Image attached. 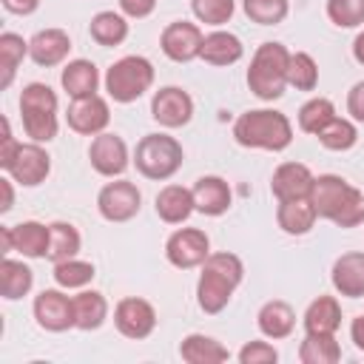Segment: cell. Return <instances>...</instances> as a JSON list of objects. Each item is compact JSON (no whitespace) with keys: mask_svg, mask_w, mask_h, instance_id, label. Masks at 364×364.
<instances>
[{"mask_svg":"<svg viewBox=\"0 0 364 364\" xmlns=\"http://www.w3.org/2000/svg\"><path fill=\"white\" fill-rule=\"evenodd\" d=\"M310 202L318 216L336 222L338 228H355L364 222V193L336 173H321L313 179Z\"/></svg>","mask_w":364,"mask_h":364,"instance_id":"cell-1","label":"cell"},{"mask_svg":"<svg viewBox=\"0 0 364 364\" xmlns=\"http://www.w3.org/2000/svg\"><path fill=\"white\" fill-rule=\"evenodd\" d=\"M233 136L245 148L284 151L293 142V125L282 111L256 108V111H245L233 122Z\"/></svg>","mask_w":364,"mask_h":364,"instance_id":"cell-3","label":"cell"},{"mask_svg":"<svg viewBox=\"0 0 364 364\" xmlns=\"http://www.w3.org/2000/svg\"><path fill=\"white\" fill-rule=\"evenodd\" d=\"M34 318L48 333H63L68 327H77L74 299H68L63 290H43L34 299Z\"/></svg>","mask_w":364,"mask_h":364,"instance_id":"cell-11","label":"cell"},{"mask_svg":"<svg viewBox=\"0 0 364 364\" xmlns=\"http://www.w3.org/2000/svg\"><path fill=\"white\" fill-rule=\"evenodd\" d=\"M279 358L276 347L267 344V341H247L242 350H239V361L242 364H273Z\"/></svg>","mask_w":364,"mask_h":364,"instance_id":"cell-42","label":"cell"},{"mask_svg":"<svg viewBox=\"0 0 364 364\" xmlns=\"http://www.w3.org/2000/svg\"><path fill=\"white\" fill-rule=\"evenodd\" d=\"M341 324V307L333 296H318L304 313V330L313 336H336Z\"/></svg>","mask_w":364,"mask_h":364,"instance_id":"cell-24","label":"cell"},{"mask_svg":"<svg viewBox=\"0 0 364 364\" xmlns=\"http://www.w3.org/2000/svg\"><path fill=\"white\" fill-rule=\"evenodd\" d=\"M0 191H3V205L0 210H11V202H14V193H11V179H0Z\"/></svg>","mask_w":364,"mask_h":364,"instance_id":"cell-48","label":"cell"},{"mask_svg":"<svg viewBox=\"0 0 364 364\" xmlns=\"http://www.w3.org/2000/svg\"><path fill=\"white\" fill-rule=\"evenodd\" d=\"M179 355L188 364H222V361H228V350L216 338L202 336V333L185 336L179 344Z\"/></svg>","mask_w":364,"mask_h":364,"instance_id":"cell-27","label":"cell"},{"mask_svg":"<svg viewBox=\"0 0 364 364\" xmlns=\"http://www.w3.org/2000/svg\"><path fill=\"white\" fill-rule=\"evenodd\" d=\"M327 17L338 28H355L364 23V0H327Z\"/></svg>","mask_w":364,"mask_h":364,"instance_id":"cell-40","label":"cell"},{"mask_svg":"<svg viewBox=\"0 0 364 364\" xmlns=\"http://www.w3.org/2000/svg\"><path fill=\"white\" fill-rule=\"evenodd\" d=\"M108 316V301L97 290H82L74 296V318L80 330H97Z\"/></svg>","mask_w":364,"mask_h":364,"instance_id":"cell-30","label":"cell"},{"mask_svg":"<svg viewBox=\"0 0 364 364\" xmlns=\"http://www.w3.org/2000/svg\"><path fill=\"white\" fill-rule=\"evenodd\" d=\"M347 111L353 119L364 122V80H358L347 94Z\"/></svg>","mask_w":364,"mask_h":364,"instance_id":"cell-43","label":"cell"},{"mask_svg":"<svg viewBox=\"0 0 364 364\" xmlns=\"http://www.w3.org/2000/svg\"><path fill=\"white\" fill-rule=\"evenodd\" d=\"M151 117L165 128H182L193 117V100L176 85H165L151 100Z\"/></svg>","mask_w":364,"mask_h":364,"instance_id":"cell-10","label":"cell"},{"mask_svg":"<svg viewBox=\"0 0 364 364\" xmlns=\"http://www.w3.org/2000/svg\"><path fill=\"white\" fill-rule=\"evenodd\" d=\"M191 9H193L199 23L222 26L233 14V0H191Z\"/></svg>","mask_w":364,"mask_h":364,"instance_id":"cell-41","label":"cell"},{"mask_svg":"<svg viewBox=\"0 0 364 364\" xmlns=\"http://www.w3.org/2000/svg\"><path fill=\"white\" fill-rule=\"evenodd\" d=\"M353 57H355V63H361V65H364V31L353 40Z\"/></svg>","mask_w":364,"mask_h":364,"instance_id":"cell-49","label":"cell"},{"mask_svg":"<svg viewBox=\"0 0 364 364\" xmlns=\"http://www.w3.org/2000/svg\"><path fill=\"white\" fill-rule=\"evenodd\" d=\"M71 51V40L63 28H43L28 40V54L37 65H60Z\"/></svg>","mask_w":364,"mask_h":364,"instance_id":"cell-18","label":"cell"},{"mask_svg":"<svg viewBox=\"0 0 364 364\" xmlns=\"http://www.w3.org/2000/svg\"><path fill=\"white\" fill-rule=\"evenodd\" d=\"M6 171L11 173L14 182L34 188V185H40V182L48 176V171H51V159H48V154H46L37 142H31V145H23V142H20L14 159H11V165H9Z\"/></svg>","mask_w":364,"mask_h":364,"instance_id":"cell-16","label":"cell"},{"mask_svg":"<svg viewBox=\"0 0 364 364\" xmlns=\"http://www.w3.org/2000/svg\"><path fill=\"white\" fill-rule=\"evenodd\" d=\"M3 6L11 14H31L40 6V0H3Z\"/></svg>","mask_w":364,"mask_h":364,"instance_id":"cell-46","label":"cell"},{"mask_svg":"<svg viewBox=\"0 0 364 364\" xmlns=\"http://www.w3.org/2000/svg\"><path fill=\"white\" fill-rule=\"evenodd\" d=\"M65 117H68L71 131L85 134V136H97V134L105 131V125L111 119V111H108V102L100 94H91V97H77L68 105Z\"/></svg>","mask_w":364,"mask_h":364,"instance_id":"cell-14","label":"cell"},{"mask_svg":"<svg viewBox=\"0 0 364 364\" xmlns=\"http://www.w3.org/2000/svg\"><path fill=\"white\" fill-rule=\"evenodd\" d=\"M256 321H259V330L267 338H287L293 333V327H296V313H293V307L287 301L273 299V301L262 304Z\"/></svg>","mask_w":364,"mask_h":364,"instance_id":"cell-25","label":"cell"},{"mask_svg":"<svg viewBox=\"0 0 364 364\" xmlns=\"http://www.w3.org/2000/svg\"><path fill=\"white\" fill-rule=\"evenodd\" d=\"M60 82L65 88L68 97H91L97 94V85H100V71L91 60H71L63 74H60Z\"/></svg>","mask_w":364,"mask_h":364,"instance_id":"cell-23","label":"cell"},{"mask_svg":"<svg viewBox=\"0 0 364 364\" xmlns=\"http://www.w3.org/2000/svg\"><path fill=\"white\" fill-rule=\"evenodd\" d=\"M0 239H3V253L14 250V242H11V228H0Z\"/></svg>","mask_w":364,"mask_h":364,"instance_id":"cell-50","label":"cell"},{"mask_svg":"<svg viewBox=\"0 0 364 364\" xmlns=\"http://www.w3.org/2000/svg\"><path fill=\"white\" fill-rule=\"evenodd\" d=\"M202 40H205V34L199 31V26H193L188 20H176L171 26H165V31L159 37V46H162V51H165L168 60H173V63H191V60L199 57Z\"/></svg>","mask_w":364,"mask_h":364,"instance_id":"cell-12","label":"cell"},{"mask_svg":"<svg viewBox=\"0 0 364 364\" xmlns=\"http://www.w3.org/2000/svg\"><path fill=\"white\" fill-rule=\"evenodd\" d=\"M301 364H336L341 358V347L333 336H313L307 333L299 347Z\"/></svg>","mask_w":364,"mask_h":364,"instance_id":"cell-33","label":"cell"},{"mask_svg":"<svg viewBox=\"0 0 364 364\" xmlns=\"http://www.w3.org/2000/svg\"><path fill=\"white\" fill-rule=\"evenodd\" d=\"M333 287L347 296H364V253H341L333 264Z\"/></svg>","mask_w":364,"mask_h":364,"instance_id":"cell-20","label":"cell"},{"mask_svg":"<svg viewBox=\"0 0 364 364\" xmlns=\"http://www.w3.org/2000/svg\"><path fill=\"white\" fill-rule=\"evenodd\" d=\"M154 6H156V0H119V9L128 14V17H148L151 11H154Z\"/></svg>","mask_w":364,"mask_h":364,"instance_id":"cell-45","label":"cell"},{"mask_svg":"<svg viewBox=\"0 0 364 364\" xmlns=\"http://www.w3.org/2000/svg\"><path fill=\"white\" fill-rule=\"evenodd\" d=\"M313 173L307 165L301 162H284L273 171V179H270V191L279 202H287V199H307L310 191H313Z\"/></svg>","mask_w":364,"mask_h":364,"instance_id":"cell-17","label":"cell"},{"mask_svg":"<svg viewBox=\"0 0 364 364\" xmlns=\"http://www.w3.org/2000/svg\"><path fill=\"white\" fill-rule=\"evenodd\" d=\"M245 14L259 26H276L287 17V0H242Z\"/></svg>","mask_w":364,"mask_h":364,"instance_id":"cell-39","label":"cell"},{"mask_svg":"<svg viewBox=\"0 0 364 364\" xmlns=\"http://www.w3.org/2000/svg\"><path fill=\"white\" fill-rule=\"evenodd\" d=\"M350 336H353L355 347H358V350H364V316L353 318V324H350Z\"/></svg>","mask_w":364,"mask_h":364,"instance_id":"cell-47","label":"cell"},{"mask_svg":"<svg viewBox=\"0 0 364 364\" xmlns=\"http://www.w3.org/2000/svg\"><path fill=\"white\" fill-rule=\"evenodd\" d=\"M318 142L324 145V148H330V151H347V148H353L355 145V139H358V131H355V125L350 122V119H341V117H333L318 134Z\"/></svg>","mask_w":364,"mask_h":364,"instance_id":"cell-36","label":"cell"},{"mask_svg":"<svg viewBox=\"0 0 364 364\" xmlns=\"http://www.w3.org/2000/svg\"><path fill=\"white\" fill-rule=\"evenodd\" d=\"M88 159L94 165L97 173L102 176H119L128 168V148L122 142V136L117 134H97L91 148H88Z\"/></svg>","mask_w":364,"mask_h":364,"instance_id":"cell-15","label":"cell"},{"mask_svg":"<svg viewBox=\"0 0 364 364\" xmlns=\"http://www.w3.org/2000/svg\"><path fill=\"white\" fill-rule=\"evenodd\" d=\"M245 276V267H242V259L233 256V253H210L205 262H202V276H199V284H196V299H199V307L210 316L222 313L233 296V290L239 287Z\"/></svg>","mask_w":364,"mask_h":364,"instance_id":"cell-2","label":"cell"},{"mask_svg":"<svg viewBox=\"0 0 364 364\" xmlns=\"http://www.w3.org/2000/svg\"><path fill=\"white\" fill-rule=\"evenodd\" d=\"M28 54V43L20 37V34H11V31H3L0 34V71H3V80L0 85L9 88L11 80H14V71L20 65V60Z\"/></svg>","mask_w":364,"mask_h":364,"instance_id":"cell-34","label":"cell"},{"mask_svg":"<svg viewBox=\"0 0 364 364\" xmlns=\"http://www.w3.org/2000/svg\"><path fill=\"white\" fill-rule=\"evenodd\" d=\"M316 216H318V213H316L310 196H307V199H287V202H279V213H276L279 228H282L284 233H293V236L307 233V230L316 225Z\"/></svg>","mask_w":364,"mask_h":364,"instance_id":"cell-26","label":"cell"},{"mask_svg":"<svg viewBox=\"0 0 364 364\" xmlns=\"http://www.w3.org/2000/svg\"><path fill=\"white\" fill-rule=\"evenodd\" d=\"M94 279V264L91 262H80V259H63L54 264V282L65 290L74 287H85Z\"/></svg>","mask_w":364,"mask_h":364,"instance_id":"cell-38","label":"cell"},{"mask_svg":"<svg viewBox=\"0 0 364 364\" xmlns=\"http://www.w3.org/2000/svg\"><path fill=\"white\" fill-rule=\"evenodd\" d=\"M88 31H91V40L100 46H119L128 37V23L117 11H100L91 17Z\"/></svg>","mask_w":364,"mask_h":364,"instance_id":"cell-31","label":"cell"},{"mask_svg":"<svg viewBox=\"0 0 364 364\" xmlns=\"http://www.w3.org/2000/svg\"><path fill=\"white\" fill-rule=\"evenodd\" d=\"M114 324L125 338H148L156 327V310L151 307V301L128 296L117 304L114 310Z\"/></svg>","mask_w":364,"mask_h":364,"instance_id":"cell-13","label":"cell"},{"mask_svg":"<svg viewBox=\"0 0 364 364\" xmlns=\"http://www.w3.org/2000/svg\"><path fill=\"white\" fill-rule=\"evenodd\" d=\"M17 148H20V142L11 136V125H9V119H3V145H0V165H3V168L11 165Z\"/></svg>","mask_w":364,"mask_h":364,"instance_id":"cell-44","label":"cell"},{"mask_svg":"<svg viewBox=\"0 0 364 364\" xmlns=\"http://www.w3.org/2000/svg\"><path fill=\"white\" fill-rule=\"evenodd\" d=\"M242 54H245L242 40L230 31H210L202 40V51H199V57L210 65H233L242 60Z\"/></svg>","mask_w":364,"mask_h":364,"instance_id":"cell-22","label":"cell"},{"mask_svg":"<svg viewBox=\"0 0 364 364\" xmlns=\"http://www.w3.org/2000/svg\"><path fill=\"white\" fill-rule=\"evenodd\" d=\"M287 63H290V51L282 43H262L247 68V88L259 100L267 102L279 100L287 85Z\"/></svg>","mask_w":364,"mask_h":364,"instance_id":"cell-4","label":"cell"},{"mask_svg":"<svg viewBox=\"0 0 364 364\" xmlns=\"http://www.w3.org/2000/svg\"><path fill=\"white\" fill-rule=\"evenodd\" d=\"M182 159H185L182 145L168 134H148L136 142L134 151L136 171L148 179H171L179 171Z\"/></svg>","mask_w":364,"mask_h":364,"instance_id":"cell-6","label":"cell"},{"mask_svg":"<svg viewBox=\"0 0 364 364\" xmlns=\"http://www.w3.org/2000/svg\"><path fill=\"white\" fill-rule=\"evenodd\" d=\"M23 128L34 142L57 136V94L46 82H28L20 94Z\"/></svg>","mask_w":364,"mask_h":364,"instance_id":"cell-5","label":"cell"},{"mask_svg":"<svg viewBox=\"0 0 364 364\" xmlns=\"http://www.w3.org/2000/svg\"><path fill=\"white\" fill-rule=\"evenodd\" d=\"M191 193H193V208L205 216H222L230 208V188L222 176H199Z\"/></svg>","mask_w":364,"mask_h":364,"instance_id":"cell-19","label":"cell"},{"mask_svg":"<svg viewBox=\"0 0 364 364\" xmlns=\"http://www.w3.org/2000/svg\"><path fill=\"white\" fill-rule=\"evenodd\" d=\"M34 284V273L28 264L23 262H14V259H3L0 262V293L3 299L14 301V299H23Z\"/></svg>","mask_w":364,"mask_h":364,"instance_id":"cell-29","label":"cell"},{"mask_svg":"<svg viewBox=\"0 0 364 364\" xmlns=\"http://www.w3.org/2000/svg\"><path fill=\"white\" fill-rule=\"evenodd\" d=\"M193 193L182 185H165L156 193V216L168 225H179L193 213Z\"/></svg>","mask_w":364,"mask_h":364,"instance_id":"cell-21","label":"cell"},{"mask_svg":"<svg viewBox=\"0 0 364 364\" xmlns=\"http://www.w3.org/2000/svg\"><path fill=\"white\" fill-rule=\"evenodd\" d=\"M154 82V65L145 57H122L105 74V91L114 102H134L139 100Z\"/></svg>","mask_w":364,"mask_h":364,"instance_id":"cell-7","label":"cell"},{"mask_svg":"<svg viewBox=\"0 0 364 364\" xmlns=\"http://www.w3.org/2000/svg\"><path fill=\"white\" fill-rule=\"evenodd\" d=\"M165 256L173 267H182V270L196 267L210 256V239L205 230L182 228V230L171 233V239L165 245Z\"/></svg>","mask_w":364,"mask_h":364,"instance_id":"cell-8","label":"cell"},{"mask_svg":"<svg viewBox=\"0 0 364 364\" xmlns=\"http://www.w3.org/2000/svg\"><path fill=\"white\" fill-rule=\"evenodd\" d=\"M51 239H48V259L57 264L63 259H74L80 253V233L71 222H51L48 225Z\"/></svg>","mask_w":364,"mask_h":364,"instance_id":"cell-32","label":"cell"},{"mask_svg":"<svg viewBox=\"0 0 364 364\" xmlns=\"http://www.w3.org/2000/svg\"><path fill=\"white\" fill-rule=\"evenodd\" d=\"M139 202H142V196H139L136 185L125 182V179L108 182L100 191V196H97V208H100L102 219H108V222H128V219H134L139 213Z\"/></svg>","mask_w":364,"mask_h":364,"instance_id":"cell-9","label":"cell"},{"mask_svg":"<svg viewBox=\"0 0 364 364\" xmlns=\"http://www.w3.org/2000/svg\"><path fill=\"white\" fill-rule=\"evenodd\" d=\"M48 239H51V230L40 222H20L11 228V242H14V250L28 256V259H40V256H48Z\"/></svg>","mask_w":364,"mask_h":364,"instance_id":"cell-28","label":"cell"},{"mask_svg":"<svg viewBox=\"0 0 364 364\" xmlns=\"http://www.w3.org/2000/svg\"><path fill=\"white\" fill-rule=\"evenodd\" d=\"M333 117H336L333 102L324 100V97H316V100H307V102L299 108V128H301L304 134H318Z\"/></svg>","mask_w":364,"mask_h":364,"instance_id":"cell-37","label":"cell"},{"mask_svg":"<svg viewBox=\"0 0 364 364\" xmlns=\"http://www.w3.org/2000/svg\"><path fill=\"white\" fill-rule=\"evenodd\" d=\"M318 82V65L307 51H296L290 54L287 63V85H293L296 91H313Z\"/></svg>","mask_w":364,"mask_h":364,"instance_id":"cell-35","label":"cell"}]
</instances>
